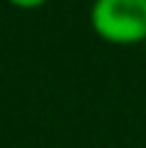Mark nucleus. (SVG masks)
Masks as SVG:
<instances>
[{
    "label": "nucleus",
    "instance_id": "obj_3",
    "mask_svg": "<svg viewBox=\"0 0 146 148\" xmlns=\"http://www.w3.org/2000/svg\"><path fill=\"white\" fill-rule=\"evenodd\" d=\"M144 49H146V41H144Z\"/></svg>",
    "mask_w": 146,
    "mask_h": 148
},
{
    "label": "nucleus",
    "instance_id": "obj_2",
    "mask_svg": "<svg viewBox=\"0 0 146 148\" xmlns=\"http://www.w3.org/2000/svg\"><path fill=\"white\" fill-rule=\"evenodd\" d=\"M8 3L15 5V8H20V10H36L41 5H46L49 0H8Z\"/></svg>",
    "mask_w": 146,
    "mask_h": 148
},
{
    "label": "nucleus",
    "instance_id": "obj_1",
    "mask_svg": "<svg viewBox=\"0 0 146 148\" xmlns=\"http://www.w3.org/2000/svg\"><path fill=\"white\" fill-rule=\"evenodd\" d=\"M90 27L107 44L134 46L146 41V0H93Z\"/></svg>",
    "mask_w": 146,
    "mask_h": 148
}]
</instances>
